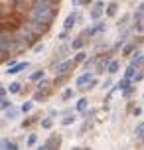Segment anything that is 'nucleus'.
I'll use <instances>...</instances> for the list:
<instances>
[{"instance_id":"09e8293b","label":"nucleus","mask_w":144,"mask_h":150,"mask_svg":"<svg viewBox=\"0 0 144 150\" xmlns=\"http://www.w3.org/2000/svg\"><path fill=\"white\" fill-rule=\"evenodd\" d=\"M95 0H81V6H89V4H93Z\"/></svg>"},{"instance_id":"f3484780","label":"nucleus","mask_w":144,"mask_h":150,"mask_svg":"<svg viewBox=\"0 0 144 150\" xmlns=\"http://www.w3.org/2000/svg\"><path fill=\"white\" fill-rule=\"evenodd\" d=\"M87 109H89V99H87V97L77 99V103H75V111L81 115V112H85Z\"/></svg>"},{"instance_id":"ddd939ff","label":"nucleus","mask_w":144,"mask_h":150,"mask_svg":"<svg viewBox=\"0 0 144 150\" xmlns=\"http://www.w3.org/2000/svg\"><path fill=\"white\" fill-rule=\"evenodd\" d=\"M116 14H119V2L113 0V2H109V4L105 6V16L107 18H114Z\"/></svg>"},{"instance_id":"864d4df0","label":"nucleus","mask_w":144,"mask_h":150,"mask_svg":"<svg viewBox=\"0 0 144 150\" xmlns=\"http://www.w3.org/2000/svg\"><path fill=\"white\" fill-rule=\"evenodd\" d=\"M49 2H53V4H59L61 0H49Z\"/></svg>"},{"instance_id":"20e7f679","label":"nucleus","mask_w":144,"mask_h":150,"mask_svg":"<svg viewBox=\"0 0 144 150\" xmlns=\"http://www.w3.org/2000/svg\"><path fill=\"white\" fill-rule=\"evenodd\" d=\"M113 53H114V50H109V52L97 55V63H95V73L97 75H101V73L107 71L109 63H111V59H113Z\"/></svg>"},{"instance_id":"a18cd8bd","label":"nucleus","mask_w":144,"mask_h":150,"mask_svg":"<svg viewBox=\"0 0 144 150\" xmlns=\"http://www.w3.org/2000/svg\"><path fill=\"white\" fill-rule=\"evenodd\" d=\"M36 120H38V117H32V119H26V120L22 122V127H24V128H28V127L32 125V122H36Z\"/></svg>"},{"instance_id":"a211bd4d","label":"nucleus","mask_w":144,"mask_h":150,"mask_svg":"<svg viewBox=\"0 0 144 150\" xmlns=\"http://www.w3.org/2000/svg\"><path fill=\"white\" fill-rule=\"evenodd\" d=\"M20 146L14 142V140H10V138H2L0 140V150H18Z\"/></svg>"},{"instance_id":"0eeeda50","label":"nucleus","mask_w":144,"mask_h":150,"mask_svg":"<svg viewBox=\"0 0 144 150\" xmlns=\"http://www.w3.org/2000/svg\"><path fill=\"white\" fill-rule=\"evenodd\" d=\"M61 146V136L59 134H52L44 144H40V150H57Z\"/></svg>"},{"instance_id":"c03bdc74","label":"nucleus","mask_w":144,"mask_h":150,"mask_svg":"<svg viewBox=\"0 0 144 150\" xmlns=\"http://www.w3.org/2000/svg\"><path fill=\"white\" fill-rule=\"evenodd\" d=\"M130 112H132V117H140V115H142V107H132V109H130Z\"/></svg>"},{"instance_id":"412c9836","label":"nucleus","mask_w":144,"mask_h":150,"mask_svg":"<svg viewBox=\"0 0 144 150\" xmlns=\"http://www.w3.org/2000/svg\"><path fill=\"white\" fill-rule=\"evenodd\" d=\"M130 85H134V81H132L130 77H124V75L121 77V81H116V87H119V91L126 89V87H130Z\"/></svg>"},{"instance_id":"f257e3e1","label":"nucleus","mask_w":144,"mask_h":150,"mask_svg":"<svg viewBox=\"0 0 144 150\" xmlns=\"http://www.w3.org/2000/svg\"><path fill=\"white\" fill-rule=\"evenodd\" d=\"M57 12H59V4H53L49 0H34L30 4V8L26 10L24 18H30V20L44 22L52 26L53 20L57 18Z\"/></svg>"},{"instance_id":"603ef678","label":"nucleus","mask_w":144,"mask_h":150,"mask_svg":"<svg viewBox=\"0 0 144 150\" xmlns=\"http://www.w3.org/2000/svg\"><path fill=\"white\" fill-rule=\"evenodd\" d=\"M71 4L73 6H81V0H71Z\"/></svg>"},{"instance_id":"a19ab883","label":"nucleus","mask_w":144,"mask_h":150,"mask_svg":"<svg viewBox=\"0 0 144 150\" xmlns=\"http://www.w3.org/2000/svg\"><path fill=\"white\" fill-rule=\"evenodd\" d=\"M132 81H134V83H140V81H144V71H142V69H138L136 73H134V77H132Z\"/></svg>"},{"instance_id":"49530a36","label":"nucleus","mask_w":144,"mask_h":150,"mask_svg":"<svg viewBox=\"0 0 144 150\" xmlns=\"http://www.w3.org/2000/svg\"><path fill=\"white\" fill-rule=\"evenodd\" d=\"M8 95V87H2V85H0V99H4Z\"/></svg>"},{"instance_id":"39448f33","label":"nucleus","mask_w":144,"mask_h":150,"mask_svg":"<svg viewBox=\"0 0 144 150\" xmlns=\"http://www.w3.org/2000/svg\"><path fill=\"white\" fill-rule=\"evenodd\" d=\"M75 59H61V61H57L55 65H53V73L55 75H65V73H71L73 69H75Z\"/></svg>"},{"instance_id":"2eb2a0df","label":"nucleus","mask_w":144,"mask_h":150,"mask_svg":"<svg viewBox=\"0 0 144 150\" xmlns=\"http://www.w3.org/2000/svg\"><path fill=\"white\" fill-rule=\"evenodd\" d=\"M20 112H22L20 107H8L6 111H4V117H6V120H16L20 117Z\"/></svg>"},{"instance_id":"c756f323","label":"nucleus","mask_w":144,"mask_h":150,"mask_svg":"<svg viewBox=\"0 0 144 150\" xmlns=\"http://www.w3.org/2000/svg\"><path fill=\"white\" fill-rule=\"evenodd\" d=\"M97 85H99V77H93L91 81L87 83L85 87H81V89H79V91H93V89H95V87H97Z\"/></svg>"},{"instance_id":"cd10ccee","label":"nucleus","mask_w":144,"mask_h":150,"mask_svg":"<svg viewBox=\"0 0 144 150\" xmlns=\"http://www.w3.org/2000/svg\"><path fill=\"white\" fill-rule=\"evenodd\" d=\"M128 22H130V14L121 16V20L116 22V28H119V30H122V28H126V26H128Z\"/></svg>"},{"instance_id":"6e6d98bb","label":"nucleus","mask_w":144,"mask_h":150,"mask_svg":"<svg viewBox=\"0 0 144 150\" xmlns=\"http://www.w3.org/2000/svg\"><path fill=\"white\" fill-rule=\"evenodd\" d=\"M142 40H144V36H142Z\"/></svg>"},{"instance_id":"9b49d317","label":"nucleus","mask_w":144,"mask_h":150,"mask_svg":"<svg viewBox=\"0 0 144 150\" xmlns=\"http://www.w3.org/2000/svg\"><path fill=\"white\" fill-rule=\"evenodd\" d=\"M130 63H132V65H136L138 69L140 67H144V52L142 50H134V52H132V55H130Z\"/></svg>"},{"instance_id":"de8ad7c7","label":"nucleus","mask_w":144,"mask_h":150,"mask_svg":"<svg viewBox=\"0 0 144 150\" xmlns=\"http://www.w3.org/2000/svg\"><path fill=\"white\" fill-rule=\"evenodd\" d=\"M6 57H8V55L2 52V50H0V63H4V61H6Z\"/></svg>"},{"instance_id":"e433bc0d","label":"nucleus","mask_w":144,"mask_h":150,"mask_svg":"<svg viewBox=\"0 0 144 150\" xmlns=\"http://www.w3.org/2000/svg\"><path fill=\"white\" fill-rule=\"evenodd\" d=\"M36 144H38V134L32 132V134L26 138V146H36Z\"/></svg>"},{"instance_id":"7ed1b4c3","label":"nucleus","mask_w":144,"mask_h":150,"mask_svg":"<svg viewBox=\"0 0 144 150\" xmlns=\"http://www.w3.org/2000/svg\"><path fill=\"white\" fill-rule=\"evenodd\" d=\"M22 24L32 32V34H36V36L42 40V36H46L47 32H49V24H44V22H36V20H30V18H22Z\"/></svg>"},{"instance_id":"5fc2aeb1","label":"nucleus","mask_w":144,"mask_h":150,"mask_svg":"<svg viewBox=\"0 0 144 150\" xmlns=\"http://www.w3.org/2000/svg\"><path fill=\"white\" fill-rule=\"evenodd\" d=\"M142 99H144V93H142Z\"/></svg>"},{"instance_id":"f8f14e48","label":"nucleus","mask_w":144,"mask_h":150,"mask_svg":"<svg viewBox=\"0 0 144 150\" xmlns=\"http://www.w3.org/2000/svg\"><path fill=\"white\" fill-rule=\"evenodd\" d=\"M93 77H95V75H93L91 71H83V73H81V75H79V77L75 79V85H77V89H81V87H85V85H87V83L91 81Z\"/></svg>"},{"instance_id":"bb28decb","label":"nucleus","mask_w":144,"mask_h":150,"mask_svg":"<svg viewBox=\"0 0 144 150\" xmlns=\"http://www.w3.org/2000/svg\"><path fill=\"white\" fill-rule=\"evenodd\" d=\"M87 57H89V55H87V52L79 50V52L75 53V57H73V59H75V63H77V65H81V63H83V61L87 59Z\"/></svg>"},{"instance_id":"58836bf2","label":"nucleus","mask_w":144,"mask_h":150,"mask_svg":"<svg viewBox=\"0 0 144 150\" xmlns=\"http://www.w3.org/2000/svg\"><path fill=\"white\" fill-rule=\"evenodd\" d=\"M44 47H46L44 42H36V44L32 45V52H34V53H42V52H44Z\"/></svg>"},{"instance_id":"37998d69","label":"nucleus","mask_w":144,"mask_h":150,"mask_svg":"<svg viewBox=\"0 0 144 150\" xmlns=\"http://www.w3.org/2000/svg\"><path fill=\"white\" fill-rule=\"evenodd\" d=\"M57 38H59V42H67V40H69V30L63 28V30L59 32V36H57Z\"/></svg>"},{"instance_id":"7c9ffc66","label":"nucleus","mask_w":144,"mask_h":150,"mask_svg":"<svg viewBox=\"0 0 144 150\" xmlns=\"http://www.w3.org/2000/svg\"><path fill=\"white\" fill-rule=\"evenodd\" d=\"M75 120H77V115H67V117L61 119V127H69V125H73Z\"/></svg>"},{"instance_id":"f03ea898","label":"nucleus","mask_w":144,"mask_h":150,"mask_svg":"<svg viewBox=\"0 0 144 150\" xmlns=\"http://www.w3.org/2000/svg\"><path fill=\"white\" fill-rule=\"evenodd\" d=\"M0 50L6 55H18V42L14 36V28H2L0 30Z\"/></svg>"},{"instance_id":"72a5a7b5","label":"nucleus","mask_w":144,"mask_h":150,"mask_svg":"<svg viewBox=\"0 0 144 150\" xmlns=\"http://www.w3.org/2000/svg\"><path fill=\"white\" fill-rule=\"evenodd\" d=\"M113 85H114V81H113V75H109V77H107L105 81L101 83V89H103V91H109L111 87H113Z\"/></svg>"},{"instance_id":"5701e85b","label":"nucleus","mask_w":144,"mask_h":150,"mask_svg":"<svg viewBox=\"0 0 144 150\" xmlns=\"http://www.w3.org/2000/svg\"><path fill=\"white\" fill-rule=\"evenodd\" d=\"M40 127L44 130H49L53 128V117H46V119H40Z\"/></svg>"},{"instance_id":"8fccbe9b","label":"nucleus","mask_w":144,"mask_h":150,"mask_svg":"<svg viewBox=\"0 0 144 150\" xmlns=\"http://www.w3.org/2000/svg\"><path fill=\"white\" fill-rule=\"evenodd\" d=\"M49 117H53V119H55V117H57V111H55V109H49Z\"/></svg>"},{"instance_id":"9d476101","label":"nucleus","mask_w":144,"mask_h":150,"mask_svg":"<svg viewBox=\"0 0 144 150\" xmlns=\"http://www.w3.org/2000/svg\"><path fill=\"white\" fill-rule=\"evenodd\" d=\"M49 95H52V87H47V89H36L34 95H32V99H34L36 103H44V101L49 99Z\"/></svg>"},{"instance_id":"79ce46f5","label":"nucleus","mask_w":144,"mask_h":150,"mask_svg":"<svg viewBox=\"0 0 144 150\" xmlns=\"http://www.w3.org/2000/svg\"><path fill=\"white\" fill-rule=\"evenodd\" d=\"M8 107H12V103H10V101H8L6 97H4V99H0V111H6Z\"/></svg>"},{"instance_id":"2f4dec72","label":"nucleus","mask_w":144,"mask_h":150,"mask_svg":"<svg viewBox=\"0 0 144 150\" xmlns=\"http://www.w3.org/2000/svg\"><path fill=\"white\" fill-rule=\"evenodd\" d=\"M134 136L140 138V140H144V122H138L136 127H134Z\"/></svg>"},{"instance_id":"1a4fd4ad","label":"nucleus","mask_w":144,"mask_h":150,"mask_svg":"<svg viewBox=\"0 0 144 150\" xmlns=\"http://www.w3.org/2000/svg\"><path fill=\"white\" fill-rule=\"evenodd\" d=\"M28 67H30V61H18V63H14V65L6 67L4 73L6 75H18V73H22V71H26Z\"/></svg>"},{"instance_id":"c85d7f7f","label":"nucleus","mask_w":144,"mask_h":150,"mask_svg":"<svg viewBox=\"0 0 144 150\" xmlns=\"http://www.w3.org/2000/svg\"><path fill=\"white\" fill-rule=\"evenodd\" d=\"M42 77H46V71H44V69H38V71H34V73L30 75V83H36V81H40Z\"/></svg>"},{"instance_id":"f704fd0d","label":"nucleus","mask_w":144,"mask_h":150,"mask_svg":"<svg viewBox=\"0 0 144 150\" xmlns=\"http://www.w3.org/2000/svg\"><path fill=\"white\" fill-rule=\"evenodd\" d=\"M75 95V91L71 89V87H67V89H63L61 91V101H69V99Z\"/></svg>"},{"instance_id":"473e14b6","label":"nucleus","mask_w":144,"mask_h":150,"mask_svg":"<svg viewBox=\"0 0 144 150\" xmlns=\"http://www.w3.org/2000/svg\"><path fill=\"white\" fill-rule=\"evenodd\" d=\"M136 71H138V67H136V65H132V63H128V65H126V69H124V77H130V79H132Z\"/></svg>"},{"instance_id":"c9c22d12","label":"nucleus","mask_w":144,"mask_h":150,"mask_svg":"<svg viewBox=\"0 0 144 150\" xmlns=\"http://www.w3.org/2000/svg\"><path fill=\"white\" fill-rule=\"evenodd\" d=\"M122 99H130L132 95H134V85H130V87H126V89H122Z\"/></svg>"},{"instance_id":"a878e982","label":"nucleus","mask_w":144,"mask_h":150,"mask_svg":"<svg viewBox=\"0 0 144 150\" xmlns=\"http://www.w3.org/2000/svg\"><path fill=\"white\" fill-rule=\"evenodd\" d=\"M47 87H52V81L47 77H42L40 81H36V89H47Z\"/></svg>"},{"instance_id":"393cba45","label":"nucleus","mask_w":144,"mask_h":150,"mask_svg":"<svg viewBox=\"0 0 144 150\" xmlns=\"http://www.w3.org/2000/svg\"><path fill=\"white\" fill-rule=\"evenodd\" d=\"M67 77H69V73H65V75H55V79L52 81V85H53V87H61V85H63V81H67Z\"/></svg>"},{"instance_id":"6ab92c4d","label":"nucleus","mask_w":144,"mask_h":150,"mask_svg":"<svg viewBox=\"0 0 144 150\" xmlns=\"http://www.w3.org/2000/svg\"><path fill=\"white\" fill-rule=\"evenodd\" d=\"M22 89H24V85H22V81H18V79L8 85V93H10V95H18V93H22Z\"/></svg>"},{"instance_id":"4c0bfd02","label":"nucleus","mask_w":144,"mask_h":150,"mask_svg":"<svg viewBox=\"0 0 144 150\" xmlns=\"http://www.w3.org/2000/svg\"><path fill=\"white\" fill-rule=\"evenodd\" d=\"M132 30L138 32V34H142V32H144V20H138V22H134V24H132Z\"/></svg>"},{"instance_id":"4d7b16f0","label":"nucleus","mask_w":144,"mask_h":150,"mask_svg":"<svg viewBox=\"0 0 144 150\" xmlns=\"http://www.w3.org/2000/svg\"><path fill=\"white\" fill-rule=\"evenodd\" d=\"M0 85H2V83H0Z\"/></svg>"},{"instance_id":"4468645a","label":"nucleus","mask_w":144,"mask_h":150,"mask_svg":"<svg viewBox=\"0 0 144 150\" xmlns=\"http://www.w3.org/2000/svg\"><path fill=\"white\" fill-rule=\"evenodd\" d=\"M71 50H73V52H79V50H83L85 45H87V40H85L83 36H77V38H73V40H71Z\"/></svg>"},{"instance_id":"ea45409f","label":"nucleus","mask_w":144,"mask_h":150,"mask_svg":"<svg viewBox=\"0 0 144 150\" xmlns=\"http://www.w3.org/2000/svg\"><path fill=\"white\" fill-rule=\"evenodd\" d=\"M22 112H30L32 109H34V101H26V103H22Z\"/></svg>"},{"instance_id":"6e6552de","label":"nucleus","mask_w":144,"mask_h":150,"mask_svg":"<svg viewBox=\"0 0 144 150\" xmlns=\"http://www.w3.org/2000/svg\"><path fill=\"white\" fill-rule=\"evenodd\" d=\"M81 18H83V16L79 14V12H77V10H71V12H69L67 14V18H65V20H63V28H65V30H73V26H75L77 22H81Z\"/></svg>"},{"instance_id":"b1692460","label":"nucleus","mask_w":144,"mask_h":150,"mask_svg":"<svg viewBox=\"0 0 144 150\" xmlns=\"http://www.w3.org/2000/svg\"><path fill=\"white\" fill-rule=\"evenodd\" d=\"M95 63H97V55H93V57H87V59L81 63V65H83V71H89L91 67H95Z\"/></svg>"},{"instance_id":"3c124183","label":"nucleus","mask_w":144,"mask_h":150,"mask_svg":"<svg viewBox=\"0 0 144 150\" xmlns=\"http://www.w3.org/2000/svg\"><path fill=\"white\" fill-rule=\"evenodd\" d=\"M136 10H138V12H142V14H144V2H140V6H138Z\"/></svg>"},{"instance_id":"423d86ee","label":"nucleus","mask_w":144,"mask_h":150,"mask_svg":"<svg viewBox=\"0 0 144 150\" xmlns=\"http://www.w3.org/2000/svg\"><path fill=\"white\" fill-rule=\"evenodd\" d=\"M105 2L103 0H95L91 4V10H89V18H91L93 22H97V20H101L103 18V14H105Z\"/></svg>"},{"instance_id":"dca6fc26","label":"nucleus","mask_w":144,"mask_h":150,"mask_svg":"<svg viewBox=\"0 0 144 150\" xmlns=\"http://www.w3.org/2000/svg\"><path fill=\"white\" fill-rule=\"evenodd\" d=\"M136 45H138V42H126V44L121 47V50H122L121 53L124 55V57H130V55H132V52L136 50Z\"/></svg>"},{"instance_id":"aec40b11","label":"nucleus","mask_w":144,"mask_h":150,"mask_svg":"<svg viewBox=\"0 0 144 150\" xmlns=\"http://www.w3.org/2000/svg\"><path fill=\"white\" fill-rule=\"evenodd\" d=\"M119 69H121V61L119 59H111V63H109V67H107V73L109 75H114V73H119Z\"/></svg>"},{"instance_id":"4be33fe9","label":"nucleus","mask_w":144,"mask_h":150,"mask_svg":"<svg viewBox=\"0 0 144 150\" xmlns=\"http://www.w3.org/2000/svg\"><path fill=\"white\" fill-rule=\"evenodd\" d=\"M69 47H71V45H69ZM69 47H67V45H61L59 50H57V53H55V59H53V61H61V59H65V55H67Z\"/></svg>"}]
</instances>
